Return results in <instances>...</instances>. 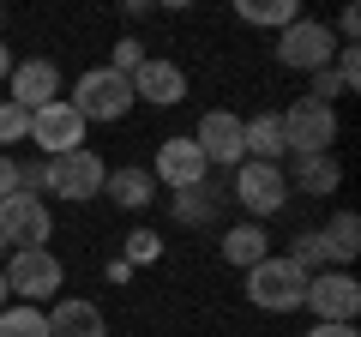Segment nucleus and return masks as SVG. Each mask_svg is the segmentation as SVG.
I'll use <instances>...</instances> for the list:
<instances>
[{"instance_id": "obj_1", "label": "nucleus", "mask_w": 361, "mask_h": 337, "mask_svg": "<svg viewBox=\"0 0 361 337\" xmlns=\"http://www.w3.org/2000/svg\"><path fill=\"white\" fill-rule=\"evenodd\" d=\"M247 301L265 313H295L307 301V271H301L289 253H265V259L247 271Z\"/></svg>"}, {"instance_id": "obj_2", "label": "nucleus", "mask_w": 361, "mask_h": 337, "mask_svg": "<svg viewBox=\"0 0 361 337\" xmlns=\"http://www.w3.org/2000/svg\"><path fill=\"white\" fill-rule=\"evenodd\" d=\"M0 277H6V295H18L25 307H42V301L61 295L66 265L54 259L49 247H25V253H13V259L0 265Z\"/></svg>"}, {"instance_id": "obj_3", "label": "nucleus", "mask_w": 361, "mask_h": 337, "mask_svg": "<svg viewBox=\"0 0 361 337\" xmlns=\"http://www.w3.org/2000/svg\"><path fill=\"white\" fill-rule=\"evenodd\" d=\"M66 103L85 115V127H90V121H121L133 109V78H121L115 66H85Z\"/></svg>"}, {"instance_id": "obj_4", "label": "nucleus", "mask_w": 361, "mask_h": 337, "mask_svg": "<svg viewBox=\"0 0 361 337\" xmlns=\"http://www.w3.org/2000/svg\"><path fill=\"white\" fill-rule=\"evenodd\" d=\"M277 121H283V145H289V157H331L337 109H325V103H313V97H301V103H289Z\"/></svg>"}, {"instance_id": "obj_5", "label": "nucleus", "mask_w": 361, "mask_h": 337, "mask_svg": "<svg viewBox=\"0 0 361 337\" xmlns=\"http://www.w3.org/2000/svg\"><path fill=\"white\" fill-rule=\"evenodd\" d=\"M301 307L313 313V325H355L361 313V283L349 271H313L307 277V301Z\"/></svg>"}, {"instance_id": "obj_6", "label": "nucleus", "mask_w": 361, "mask_h": 337, "mask_svg": "<svg viewBox=\"0 0 361 337\" xmlns=\"http://www.w3.org/2000/svg\"><path fill=\"white\" fill-rule=\"evenodd\" d=\"M337 54V37L325 18H295L289 30H277V61L295 66V73H325Z\"/></svg>"}, {"instance_id": "obj_7", "label": "nucleus", "mask_w": 361, "mask_h": 337, "mask_svg": "<svg viewBox=\"0 0 361 337\" xmlns=\"http://www.w3.org/2000/svg\"><path fill=\"white\" fill-rule=\"evenodd\" d=\"M49 235H54V217H49V205L37 193H6L0 199V241L13 247V253L49 247Z\"/></svg>"}, {"instance_id": "obj_8", "label": "nucleus", "mask_w": 361, "mask_h": 337, "mask_svg": "<svg viewBox=\"0 0 361 337\" xmlns=\"http://www.w3.org/2000/svg\"><path fill=\"white\" fill-rule=\"evenodd\" d=\"M103 181H109V163L97 151H66V157H54L49 163V193H61V199H73V205H85V199H97L103 193Z\"/></svg>"}, {"instance_id": "obj_9", "label": "nucleus", "mask_w": 361, "mask_h": 337, "mask_svg": "<svg viewBox=\"0 0 361 337\" xmlns=\"http://www.w3.org/2000/svg\"><path fill=\"white\" fill-rule=\"evenodd\" d=\"M193 145H199V157H205V168H241L247 163V127L229 109H211V115L199 121Z\"/></svg>"}, {"instance_id": "obj_10", "label": "nucleus", "mask_w": 361, "mask_h": 337, "mask_svg": "<svg viewBox=\"0 0 361 337\" xmlns=\"http://www.w3.org/2000/svg\"><path fill=\"white\" fill-rule=\"evenodd\" d=\"M30 139H37V151L49 157H66V151H85V115H78L73 103H49V109H37V115H30Z\"/></svg>"}, {"instance_id": "obj_11", "label": "nucleus", "mask_w": 361, "mask_h": 337, "mask_svg": "<svg viewBox=\"0 0 361 337\" xmlns=\"http://www.w3.org/2000/svg\"><path fill=\"white\" fill-rule=\"evenodd\" d=\"M235 199H241L253 217H271V211H283V199H289V175L277 163H253V157H247V163L235 168Z\"/></svg>"}, {"instance_id": "obj_12", "label": "nucleus", "mask_w": 361, "mask_h": 337, "mask_svg": "<svg viewBox=\"0 0 361 337\" xmlns=\"http://www.w3.org/2000/svg\"><path fill=\"white\" fill-rule=\"evenodd\" d=\"M6 103H18L25 115H37V109L61 103V66H54V61H13Z\"/></svg>"}, {"instance_id": "obj_13", "label": "nucleus", "mask_w": 361, "mask_h": 337, "mask_svg": "<svg viewBox=\"0 0 361 337\" xmlns=\"http://www.w3.org/2000/svg\"><path fill=\"white\" fill-rule=\"evenodd\" d=\"M205 157H199V145H193V133L187 139H163L157 145V168H151V181H163V187H175V193H187V187H205Z\"/></svg>"}, {"instance_id": "obj_14", "label": "nucleus", "mask_w": 361, "mask_h": 337, "mask_svg": "<svg viewBox=\"0 0 361 337\" xmlns=\"http://www.w3.org/2000/svg\"><path fill=\"white\" fill-rule=\"evenodd\" d=\"M157 103V109H175L180 97H187V73H180V61H163V54H145V66L133 73V103Z\"/></svg>"}, {"instance_id": "obj_15", "label": "nucleus", "mask_w": 361, "mask_h": 337, "mask_svg": "<svg viewBox=\"0 0 361 337\" xmlns=\"http://www.w3.org/2000/svg\"><path fill=\"white\" fill-rule=\"evenodd\" d=\"M42 319H49V337H109V319L97 301H54Z\"/></svg>"}, {"instance_id": "obj_16", "label": "nucleus", "mask_w": 361, "mask_h": 337, "mask_svg": "<svg viewBox=\"0 0 361 337\" xmlns=\"http://www.w3.org/2000/svg\"><path fill=\"white\" fill-rule=\"evenodd\" d=\"M103 193L115 199V205H127V211H145L157 199V181H151V168H109Z\"/></svg>"}, {"instance_id": "obj_17", "label": "nucleus", "mask_w": 361, "mask_h": 337, "mask_svg": "<svg viewBox=\"0 0 361 337\" xmlns=\"http://www.w3.org/2000/svg\"><path fill=\"white\" fill-rule=\"evenodd\" d=\"M319 235H325V253H331V271H343L361 253V217L355 211H331V223H325Z\"/></svg>"}, {"instance_id": "obj_18", "label": "nucleus", "mask_w": 361, "mask_h": 337, "mask_svg": "<svg viewBox=\"0 0 361 337\" xmlns=\"http://www.w3.org/2000/svg\"><path fill=\"white\" fill-rule=\"evenodd\" d=\"M241 127H247V157H253V163H283L289 157L283 121L277 115H253V121H241Z\"/></svg>"}, {"instance_id": "obj_19", "label": "nucleus", "mask_w": 361, "mask_h": 337, "mask_svg": "<svg viewBox=\"0 0 361 337\" xmlns=\"http://www.w3.org/2000/svg\"><path fill=\"white\" fill-rule=\"evenodd\" d=\"M265 253H271V241H265V229H259V223H235V229L223 235V259L241 265V271H253Z\"/></svg>"}, {"instance_id": "obj_20", "label": "nucleus", "mask_w": 361, "mask_h": 337, "mask_svg": "<svg viewBox=\"0 0 361 337\" xmlns=\"http://www.w3.org/2000/svg\"><path fill=\"white\" fill-rule=\"evenodd\" d=\"M289 187H301V193H313V199L337 193V157H295Z\"/></svg>"}, {"instance_id": "obj_21", "label": "nucleus", "mask_w": 361, "mask_h": 337, "mask_svg": "<svg viewBox=\"0 0 361 337\" xmlns=\"http://www.w3.org/2000/svg\"><path fill=\"white\" fill-rule=\"evenodd\" d=\"M235 13H241L247 25H265V30H289V25L301 18V6H295V0H241Z\"/></svg>"}, {"instance_id": "obj_22", "label": "nucleus", "mask_w": 361, "mask_h": 337, "mask_svg": "<svg viewBox=\"0 0 361 337\" xmlns=\"http://www.w3.org/2000/svg\"><path fill=\"white\" fill-rule=\"evenodd\" d=\"M0 337H49V319H42V307L6 301V307H0Z\"/></svg>"}, {"instance_id": "obj_23", "label": "nucleus", "mask_w": 361, "mask_h": 337, "mask_svg": "<svg viewBox=\"0 0 361 337\" xmlns=\"http://www.w3.org/2000/svg\"><path fill=\"white\" fill-rule=\"evenodd\" d=\"M289 259H295L307 277H313V271H331V253H325V235H319V229H301L295 247H289Z\"/></svg>"}, {"instance_id": "obj_24", "label": "nucleus", "mask_w": 361, "mask_h": 337, "mask_svg": "<svg viewBox=\"0 0 361 337\" xmlns=\"http://www.w3.org/2000/svg\"><path fill=\"white\" fill-rule=\"evenodd\" d=\"M211 211H217V187H187V193H175V217L180 223H205Z\"/></svg>"}, {"instance_id": "obj_25", "label": "nucleus", "mask_w": 361, "mask_h": 337, "mask_svg": "<svg viewBox=\"0 0 361 337\" xmlns=\"http://www.w3.org/2000/svg\"><path fill=\"white\" fill-rule=\"evenodd\" d=\"M25 139H30V115L0 97V145H25Z\"/></svg>"}, {"instance_id": "obj_26", "label": "nucleus", "mask_w": 361, "mask_h": 337, "mask_svg": "<svg viewBox=\"0 0 361 337\" xmlns=\"http://www.w3.org/2000/svg\"><path fill=\"white\" fill-rule=\"evenodd\" d=\"M109 66H115L121 78H133V73L145 66V42H139V37H121V42H115V61H109Z\"/></svg>"}, {"instance_id": "obj_27", "label": "nucleus", "mask_w": 361, "mask_h": 337, "mask_svg": "<svg viewBox=\"0 0 361 337\" xmlns=\"http://www.w3.org/2000/svg\"><path fill=\"white\" fill-rule=\"evenodd\" d=\"M18 193H49V157H30V163H18Z\"/></svg>"}, {"instance_id": "obj_28", "label": "nucleus", "mask_w": 361, "mask_h": 337, "mask_svg": "<svg viewBox=\"0 0 361 337\" xmlns=\"http://www.w3.org/2000/svg\"><path fill=\"white\" fill-rule=\"evenodd\" d=\"M307 97H313V103H325V109H331L337 97H343V78H337L331 66H325V73H313V91H307Z\"/></svg>"}, {"instance_id": "obj_29", "label": "nucleus", "mask_w": 361, "mask_h": 337, "mask_svg": "<svg viewBox=\"0 0 361 337\" xmlns=\"http://www.w3.org/2000/svg\"><path fill=\"white\" fill-rule=\"evenodd\" d=\"M6 193H18V163L0 151V199H6Z\"/></svg>"}, {"instance_id": "obj_30", "label": "nucleus", "mask_w": 361, "mask_h": 337, "mask_svg": "<svg viewBox=\"0 0 361 337\" xmlns=\"http://www.w3.org/2000/svg\"><path fill=\"white\" fill-rule=\"evenodd\" d=\"M307 337H361V331H355V325H313Z\"/></svg>"}, {"instance_id": "obj_31", "label": "nucleus", "mask_w": 361, "mask_h": 337, "mask_svg": "<svg viewBox=\"0 0 361 337\" xmlns=\"http://www.w3.org/2000/svg\"><path fill=\"white\" fill-rule=\"evenodd\" d=\"M6 78H13V49L0 42V85H6Z\"/></svg>"}, {"instance_id": "obj_32", "label": "nucleus", "mask_w": 361, "mask_h": 337, "mask_svg": "<svg viewBox=\"0 0 361 337\" xmlns=\"http://www.w3.org/2000/svg\"><path fill=\"white\" fill-rule=\"evenodd\" d=\"M6 301H13V295H6V277H0V307H6Z\"/></svg>"}, {"instance_id": "obj_33", "label": "nucleus", "mask_w": 361, "mask_h": 337, "mask_svg": "<svg viewBox=\"0 0 361 337\" xmlns=\"http://www.w3.org/2000/svg\"><path fill=\"white\" fill-rule=\"evenodd\" d=\"M0 253H6V241H0Z\"/></svg>"}]
</instances>
